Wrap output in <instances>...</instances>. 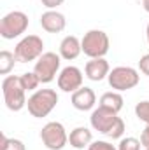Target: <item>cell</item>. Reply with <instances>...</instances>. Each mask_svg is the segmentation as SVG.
Masks as SVG:
<instances>
[{"mask_svg":"<svg viewBox=\"0 0 149 150\" xmlns=\"http://www.w3.org/2000/svg\"><path fill=\"white\" fill-rule=\"evenodd\" d=\"M116 120H117V113H114L112 110H107L100 105H98V108H95L91 112V117H90L91 127L98 133H104V134L109 133V129L112 127V124Z\"/></svg>","mask_w":149,"mask_h":150,"instance_id":"10","label":"cell"},{"mask_svg":"<svg viewBox=\"0 0 149 150\" xmlns=\"http://www.w3.org/2000/svg\"><path fill=\"white\" fill-rule=\"evenodd\" d=\"M40 140L49 150H62L69 143V134L62 122H47L40 131Z\"/></svg>","mask_w":149,"mask_h":150,"instance_id":"8","label":"cell"},{"mask_svg":"<svg viewBox=\"0 0 149 150\" xmlns=\"http://www.w3.org/2000/svg\"><path fill=\"white\" fill-rule=\"evenodd\" d=\"M88 150H117V149L114 145H111L109 142H91Z\"/></svg>","mask_w":149,"mask_h":150,"instance_id":"23","label":"cell"},{"mask_svg":"<svg viewBox=\"0 0 149 150\" xmlns=\"http://www.w3.org/2000/svg\"><path fill=\"white\" fill-rule=\"evenodd\" d=\"M0 150H27V149H25V143H23L21 140H16V138H7L5 134H2Z\"/></svg>","mask_w":149,"mask_h":150,"instance_id":"19","label":"cell"},{"mask_svg":"<svg viewBox=\"0 0 149 150\" xmlns=\"http://www.w3.org/2000/svg\"><path fill=\"white\" fill-rule=\"evenodd\" d=\"M139 68H140V72L144 75H148L149 77V54H144L142 58H140V61H139Z\"/></svg>","mask_w":149,"mask_h":150,"instance_id":"24","label":"cell"},{"mask_svg":"<svg viewBox=\"0 0 149 150\" xmlns=\"http://www.w3.org/2000/svg\"><path fill=\"white\" fill-rule=\"evenodd\" d=\"M91 142H93V134L84 126H79V127L72 129L70 134H69V143L77 150H82L84 147H90Z\"/></svg>","mask_w":149,"mask_h":150,"instance_id":"15","label":"cell"},{"mask_svg":"<svg viewBox=\"0 0 149 150\" xmlns=\"http://www.w3.org/2000/svg\"><path fill=\"white\" fill-rule=\"evenodd\" d=\"M84 72H86V77L93 82H100L104 80L105 77H109V72H111V67L107 63V59L104 58H93L86 63L84 67Z\"/></svg>","mask_w":149,"mask_h":150,"instance_id":"12","label":"cell"},{"mask_svg":"<svg viewBox=\"0 0 149 150\" xmlns=\"http://www.w3.org/2000/svg\"><path fill=\"white\" fill-rule=\"evenodd\" d=\"M2 93L5 107L12 112H19L23 107H27V89L21 84V79L16 75H9L2 80Z\"/></svg>","mask_w":149,"mask_h":150,"instance_id":"1","label":"cell"},{"mask_svg":"<svg viewBox=\"0 0 149 150\" xmlns=\"http://www.w3.org/2000/svg\"><path fill=\"white\" fill-rule=\"evenodd\" d=\"M142 5H144V11L149 12V0H142Z\"/></svg>","mask_w":149,"mask_h":150,"instance_id":"27","label":"cell"},{"mask_svg":"<svg viewBox=\"0 0 149 150\" xmlns=\"http://www.w3.org/2000/svg\"><path fill=\"white\" fill-rule=\"evenodd\" d=\"M123 133H125V122H123V119H121V117H117V120L112 124V127L109 129L107 136L112 138V140H117V138H121V136H123Z\"/></svg>","mask_w":149,"mask_h":150,"instance_id":"21","label":"cell"},{"mask_svg":"<svg viewBox=\"0 0 149 150\" xmlns=\"http://www.w3.org/2000/svg\"><path fill=\"white\" fill-rule=\"evenodd\" d=\"M60 65H62V56L56 54V52H44L37 61H35V67H34V72L39 77L40 84H49L54 80V77L60 70Z\"/></svg>","mask_w":149,"mask_h":150,"instance_id":"7","label":"cell"},{"mask_svg":"<svg viewBox=\"0 0 149 150\" xmlns=\"http://www.w3.org/2000/svg\"><path fill=\"white\" fill-rule=\"evenodd\" d=\"M146 37H148V44H149V25H148V28H146Z\"/></svg>","mask_w":149,"mask_h":150,"instance_id":"28","label":"cell"},{"mask_svg":"<svg viewBox=\"0 0 149 150\" xmlns=\"http://www.w3.org/2000/svg\"><path fill=\"white\" fill-rule=\"evenodd\" d=\"M135 115L149 126V101H139L135 107Z\"/></svg>","mask_w":149,"mask_h":150,"instance_id":"22","label":"cell"},{"mask_svg":"<svg viewBox=\"0 0 149 150\" xmlns=\"http://www.w3.org/2000/svg\"><path fill=\"white\" fill-rule=\"evenodd\" d=\"M42 54H44V42L37 35H27L14 47V56H16V59L19 63L35 61Z\"/></svg>","mask_w":149,"mask_h":150,"instance_id":"6","label":"cell"},{"mask_svg":"<svg viewBox=\"0 0 149 150\" xmlns=\"http://www.w3.org/2000/svg\"><path fill=\"white\" fill-rule=\"evenodd\" d=\"M16 61H18V59H16L14 52L4 49V51L0 52V74L7 75L12 68H14V63H16Z\"/></svg>","mask_w":149,"mask_h":150,"instance_id":"17","label":"cell"},{"mask_svg":"<svg viewBox=\"0 0 149 150\" xmlns=\"http://www.w3.org/2000/svg\"><path fill=\"white\" fill-rule=\"evenodd\" d=\"M58 87L63 93H75L82 87V72L77 67H65L58 75Z\"/></svg>","mask_w":149,"mask_h":150,"instance_id":"9","label":"cell"},{"mask_svg":"<svg viewBox=\"0 0 149 150\" xmlns=\"http://www.w3.org/2000/svg\"><path fill=\"white\" fill-rule=\"evenodd\" d=\"M123 96L117 93V91H109V93H104L100 96V107L112 110L114 113H119L123 108Z\"/></svg>","mask_w":149,"mask_h":150,"instance_id":"16","label":"cell"},{"mask_svg":"<svg viewBox=\"0 0 149 150\" xmlns=\"http://www.w3.org/2000/svg\"><path fill=\"white\" fill-rule=\"evenodd\" d=\"M144 150H149V149H144Z\"/></svg>","mask_w":149,"mask_h":150,"instance_id":"29","label":"cell"},{"mask_svg":"<svg viewBox=\"0 0 149 150\" xmlns=\"http://www.w3.org/2000/svg\"><path fill=\"white\" fill-rule=\"evenodd\" d=\"M95 103H97V94L91 87L84 86V87L77 89L75 93H72V105H74V108L81 110V112L91 110L95 107Z\"/></svg>","mask_w":149,"mask_h":150,"instance_id":"13","label":"cell"},{"mask_svg":"<svg viewBox=\"0 0 149 150\" xmlns=\"http://www.w3.org/2000/svg\"><path fill=\"white\" fill-rule=\"evenodd\" d=\"M40 2H42L44 7H47L49 11H53V9H56L58 5H62L65 0H40Z\"/></svg>","mask_w":149,"mask_h":150,"instance_id":"25","label":"cell"},{"mask_svg":"<svg viewBox=\"0 0 149 150\" xmlns=\"http://www.w3.org/2000/svg\"><path fill=\"white\" fill-rule=\"evenodd\" d=\"M140 143L144 149H149V126H146V129L140 133Z\"/></svg>","mask_w":149,"mask_h":150,"instance_id":"26","label":"cell"},{"mask_svg":"<svg viewBox=\"0 0 149 150\" xmlns=\"http://www.w3.org/2000/svg\"><path fill=\"white\" fill-rule=\"evenodd\" d=\"M28 16L21 11H12L9 14H5L0 21V37L5 40H12V38L19 37L27 32L28 28Z\"/></svg>","mask_w":149,"mask_h":150,"instance_id":"4","label":"cell"},{"mask_svg":"<svg viewBox=\"0 0 149 150\" xmlns=\"http://www.w3.org/2000/svg\"><path fill=\"white\" fill-rule=\"evenodd\" d=\"M109 86H111L114 91L121 93V91H128V89H133L139 80H140V75L135 68L132 67H116L109 72Z\"/></svg>","mask_w":149,"mask_h":150,"instance_id":"5","label":"cell"},{"mask_svg":"<svg viewBox=\"0 0 149 150\" xmlns=\"http://www.w3.org/2000/svg\"><path fill=\"white\" fill-rule=\"evenodd\" d=\"M40 26L47 32V33H60L65 30L67 26V19L62 12L58 11H46L40 16Z\"/></svg>","mask_w":149,"mask_h":150,"instance_id":"11","label":"cell"},{"mask_svg":"<svg viewBox=\"0 0 149 150\" xmlns=\"http://www.w3.org/2000/svg\"><path fill=\"white\" fill-rule=\"evenodd\" d=\"M19 79H21V84H23V87L27 91H35L39 87V84H40V80L35 75V72H27V74L19 75Z\"/></svg>","mask_w":149,"mask_h":150,"instance_id":"18","label":"cell"},{"mask_svg":"<svg viewBox=\"0 0 149 150\" xmlns=\"http://www.w3.org/2000/svg\"><path fill=\"white\" fill-rule=\"evenodd\" d=\"M81 45H82V52L90 59L104 58L109 52L111 40L107 37V33L102 32V30H90V32L84 33V37L81 38Z\"/></svg>","mask_w":149,"mask_h":150,"instance_id":"3","label":"cell"},{"mask_svg":"<svg viewBox=\"0 0 149 150\" xmlns=\"http://www.w3.org/2000/svg\"><path fill=\"white\" fill-rule=\"evenodd\" d=\"M140 145H142L140 140L128 136V138H121V142L117 145V150H140Z\"/></svg>","mask_w":149,"mask_h":150,"instance_id":"20","label":"cell"},{"mask_svg":"<svg viewBox=\"0 0 149 150\" xmlns=\"http://www.w3.org/2000/svg\"><path fill=\"white\" fill-rule=\"evenodd\" d=\"M56 103H58V94L54 89H39L28 98L27 107L32 117L42 119L54 110Z\"/></svg>","mask_w":149,"mask_h":150,"instance_id":"2","label":"cell"},{"mask_svg":"<svg viewBox=\"0 0 149 150\" xmlns=\"http://www.w3.org/2000/svg\"><path fill=\"white\" fill-rule=\"evenodd\" d=\"M81 52H82V45H81V40L75 35H67L62 40V44H60V56L63 59L72 61Z\"/></svg>","mask_w":149,"mask_h":150,"instance_id":"14","label":"cell"}]
</instances>
